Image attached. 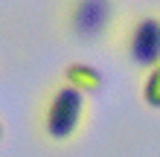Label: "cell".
Returning a JSON list of instances; mask_svg holds the SVG:
<instances>
[{"label": "cell", "mask_w": 160, "mask_h": 157, "mask_svg": "<svg viewBox=\"0 0 160 157\" xmlns=\"http://www.w3.org/2000/svg\"><path fill=\"white\" fill-rule=\"evenodd\" d=\"M82 116H84V93L61 85L52 90V96L44 105V114H41L44 134L55 143H64L79 131Z\"/></svg>", "instance_id": "cell-1"}, {"label": "cell", "mask_w": 160, "mask_h": 157, "mask_svg": "<svg viewBox=\"0 0 160 157\" xmlns=\"http://www.w3.org/2000/svg\"><path fill=\"white\" fill-rule=\"evenodd\" d=\"M117 6L111 0H79L67 6V29L79 44H96L114 26Z\"/></svg>", "instance_id": "cell-2"}, {"label": "cell", "mask_w": 160, "mask_h": 157, "mask_svg": "<svg viewBox=\"0 0 160 157\" xmlns=\"http://www.w3.org/2000/svg\"><path fill=\"white\" fill-rule=\"evenodd\" d=\"M125 52L134 67L152 70L160 64V15H140L125 35Z\"/></svg>", "instance_id": "cell-3"}, {"label": "cell", "mask_w": 160, "mask_h": 157, "mask_svg": "<svg viewBox=\"0 0 160 157\" xmlns=\"http://www.w3.org/2000/svg\"><path fill=\"white\" fill-rule=\"evenodd\" d=\"M64 85L79 90V93H93V90L102 87V73L90 64H82V61H73L64 67Z\"/></svg>", "instance_id": "cell-4"}, {"label": "cell", "mask_w": 160, "mask_h": 157, "mask_svg": "<svg viewBox=\"0 0 160 157\" xmlns=\"http://www.w3.org/2000/svg\"><path fill=\"white\" fill-rule=\"evenodd\" d=\"M143 99H146L148 108H160V64L146 73V81H143Z\"/></svg>", "instance_id": "cell-5"}, {"label": "cell", "mask_w": 160, "mask_h": 157, "mask_svg": "<svg viewBox=\"0 0 160 157\" xmlns=\"http://www.w3.org/2000/svg\"><path fill=\"white\" fill-rule=\"evenodd\" d=\"M0 140H3V122H0Z\"/></svg>", "instance_id": "cell-6"}]
</instances>
